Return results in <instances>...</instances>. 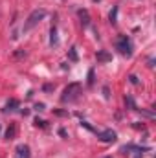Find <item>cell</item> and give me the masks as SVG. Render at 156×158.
<instances>
[{
	"label": "cell",
	"mask_w": 156,
	"mask_h": 158,
	"mask_svg": "<svg viewBox=\"0 0 156 158\" xmlns=\"http://www.w3.org/2000/svg\"><path fill=\"white\" fill-rule=\"evenodd\" d=\"M92 83H94V70L88 72V85H92Z\"/></svg>",
	"instance_id": "obj_14"
},
{
	"label": "cell",
	"mask_w": 156,
	"mask_h": 158,
	"mask_svg": "<svg viewBox=\"0 0 156 158\" xmlns=\"http://www.w3.org/2000/svg\"><path fill=\"white\" fill-rule=\"evenodd\" d=\"M130 83H132V85H138V77H136V76H130Z\"/></svg>",
	"instance_id": "obj_15"
},
{
	"label": "cell",
	"mask_w": 156,
	"mask_h": 158,
	"mask_svg": "<svg viewBox=\"0 0 156 158\" xmlns=\"http://www.w3.org/2000/svg\"><path fill=\"white\" fill-rule=\"evenodd\" d=\"M35 109H37V110H44V105H42V103H37Z\"/></svg>",
	"instance_id": "obj_16"
},
{
	"label": "cell",
	"mask_w": 156,
	"mask_h": 158,
	"mask_svg": "<svg viewBox=\"0 0 156 158\" xmlns=\"http://www.w3.org/2000/svg\"><path fill=\"white\" fill-rule=\"evenodd\" d=\"M94 2H99V0H94Z\"/></svg>",
	"instance_id": "obj_18"
},
{
	"label": "cell",
	"mask_w": 156,
	"mask_h": 158,
	"mask_svg": "<svg viewBox=\"0 0 156 158\" xmlns=\"http://www.w3.org/2000/svg\"><path fill=\"white\" fill-rule=\"evenodd\" d=\"M15 136H17V125L11 123V125L7 127V131H6V138H7V140H13Z\"/></svg>",
	"instance_id": "obj_8"
},
{
	"label": "cell",
	"mask_w": 156,
	"mask_h": 158,
	"mask_svg": "<svg viewBox=\"0 0 156 158\" xmlns=\"http://www.w3.org/2000/svg\"><path fill=\"white\" fill-rule=\"evenodd\" d=\"M70 59H72V61H77V52H76V48H70Z\"/></svg>",
	"instance_id": "obj_12"
},
{
	"label": "cell",
	"mask_w": 156,
	"mask_h": 158,
	"mask_svg": "<svg viewBox=\"0 0 156 158\" xmlns=\"http://www.w3.org/2000/svg\"><path fill=\"white\" fill-rule=\"evenodd\" d=\"M18 105H20V103H18L17 99H9V101L6 103V110H17Z\"/></svg>",
	"instance_id": "obj_9"
},
{
	"label": "cell",
	"mask_w": 156,
	"mask_h": 158,
	"mask_svg": "<svg viewBox=\"0 0 156 158\" xmlns=\"http://www.w3.org/2000/svg\"><path fill=\"white\" fill-rule=\"evenodd\" d=\"M109 19H110V22H112V24H116V22H117V6H114V7H112V11H110Z\"/></svg>",
	"instance_id": "obj_11"
},
{
	"label": "cell",
	"mask_w": 156,
	"mask_h": 158,
	"mask_svg": "<svg viewBox=\"0 0 156 158\" xmlns=\"http://www.w3.org/2000/svg\"><path fill=\"white\" fill-rule=\"evenodd\" d=\"M96 57H97V61H99V63H110V61H112V53H109V52H105V50L97 52V53H96Z\"/></svg>",
	"instance_id": "obj_6"
},
{
	"label": "cell",
	"mask_w": 156,
	"mask_h": 158,
	"mask_svg": "<svg viewBox=\"0 0 156 158\" xmlns=\"http://www.w3.org/2000/svg\"><path fill=\"white\" fill-rule=\"evenodd\" d=\"M50 35H51V37H50V44H51V46H57V44H59V39H57V30H55V28H51Z\"/></svg>",
	"instance_id": "obj_10"
},
{
	"label": "cell",
	"mask_w": 156,
	"mask_h": 158,
	"mask_svg": "<svg viewBox=\"0 0 156 158\" xmlns=\"http://www.w3.org/2000/svg\"><path fill=\"white\" fill-rule=\"evenodd\" d=\"M79 98H81V85L79 83H70L64 88V92L61 96V101L63 103H74V101H77Z\"/></svg>",
	"instance_id": "obj_2"
},
{
	"label": "cell",
	"mask_w": 156,
	"mask_h": 158,
	"mask_svg": "<svg viewBox=\"0 0 156 158\" xmlns=\"http://www.w3.org/2000/svg\"><path fill=\"white\" fill-rule=\"evenodd\" d=\"M107 158H110V156H107Z\"/></svg>",
	"instance_id": "obj_19"
},
{
	"label": "cell",
	"mask_w": 156,
	"mask_h": 158,
	"mask_svg": "<svg viewBox=\"0 0 156 158\" xmlns=\"http://www.w3.org/2000/svg\"><path fill=\"white\" fill-rule=\"evenodd\" d=\"M44 17H46V11L39 7V9H33L31 13H30V17L26 19V22H24V26H22V31L24 33H28L30 30H33L35 26H39V22L44 20Z\"/></svg>",
	"instance_id": "obj_1"
},
{
	"label": "cell",
	"mask_w": 156,
	"mask_h": 158,
	"mask_svg": "<svg viewBox=\"0 0 156 158\" xmlns=\"http://www.w3.org/2000/svg\"><path fill=\"white\" fill-rule=\"evenodd\" d=\"M17 158H30V147L26 145V143H22V145H18L17 147Z\"/></svg>",
	"instance_id": "obj_5"
},
{
	"label": "cell",
	"mask_w": 156,
	"mask_h": 158,
	"mask_svg": "<svg viewBox=\"0 0 156 158\" xmlns=\"http://www.w3.org/2000/svg\"><path fill=\"white\" fill-rule=\"evenodd\" d=\"M116 50H119V53L121 55H127V57H130L132 55V44H130V40L127 35H121L116 42Z\"/></svg>",
	"instance_id": "obj_3"
},
{
	"label": "cell",
	"mask_w": 156,
	"mask_h": 158,
	"mask_svg": "<svg viewBox=\"0 0 156 158\" xmlns=\"http://www.w3.org/2000/svg\"><path fill=\"white\" fill-rule=\"evenodd\" d=\"M35 125H37V127H46V121H44V119H35Z\"/></svg>",
	"instance_id": "obj_13"
},
{
	"label": "cell",
	"mask_w": 156,
	"mask_h": 158,
	"mask_svg": "<svg viewBox=\"0 0 156 158\" xmlns=\"http://www.w3.org/2000/svg\"><path fill=\"white\" fill-rule=\"evenodd\" d=\"M79 19H81V24H83L84 28L90 24V15H88L86 9H79Z\"/></svg>",
	"instance_id": "obj_7"
},
{
	"label": "cell",
	"mask_w": 156,
	"mask_h": 158,
	"mask_svg": "<svg viewBox=\"0 0 156 158\" xmlns=\"http://www.w3.org/2000/svg\"><path fill=\"white\" fill-rule=\"evenodd\" d=\"M134 158H142V153H136V155H134Z\"/></svg>",
	"instance_id": "obj_17"
},
{
	"label": "cell",
	"mask_w": 156,
	"mask_h": 158,
	"mask_svg": "<svg viewBox=\"0 0 156 158\" xmlns=\"http://www.w3.org/2000/svg\"><path fill=\"white\" fill-rule=\"evenodd\" d=\"M97 138H99V142H103V143H114L117 140V134L114 131H103V132H97Z\"/></svg>",
	"instance_id": "obj_4"
}]
</instances>
